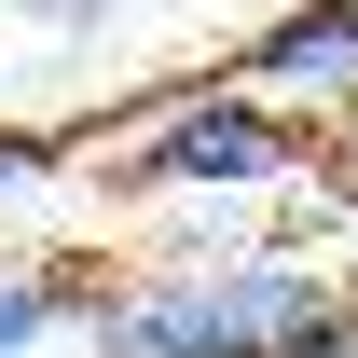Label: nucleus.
<instances>
[{
    "mask_svg": "<svg viewBox=\"0 0 358 358\" xmlns=\"http://www.w3.org/2000/svg\"><path fill=\"white\" fill-rule=\"evenodd\" d=\"M345 303V262L317 248H221V262L110 275L83 317V358H289Z\"/></svg>",
    "mask_w": 358,
    "mask_h": 358,
    "instance_id": "obj_1",
    "label": "nucleus"
},
{
    "mask_svg": "<svg viewBox=\"0 0 358 358\" xmlns=\"http://www.w3.org/2000/svg\"><path fill=\"white\" fill-rule=\"evenodd\" d=\"M303 152L317 138L289 110H262L248 83H179L110 138V193H152V207H179V193H275V179H303Z\"/></svg>",
    "mask_w": 358,
    "mask_h": 358,
    "instance_id": "obj_2",
    "label": "nucleus"
},
{
    "mask_svg": "<svg viewBox=\"0 0 358 358\" xmlns=\"http://www.w3.org/2000/svg\"><path fill=\"white\" fill-rule=\"evenodd\" d=\"M234 83L262 96V110H289L303 138L345 124V110H358V0H289L262 42H248V69H234Z\"/></svg>",
    "mask_w": 358,
    "mask_h": 358,
    "instance_id": "obj_3",
    "label": "nucleus"
},
{
    "mask_svg": "<svg viewBox=\"0 0 358 358\" xmlns=\"http://www.w3.org/2000/svg\"><path fill=\"white\" fill-rule=\"evenodd\" d=\"M96 289L110 275L96 262H0V358H55V345H83V317H96Z\"/></svg>",
    "mask_w": 358,
    "mask_h": 358,
    "instance_id": "obj_4",
    "label": "nucleus"
},
{
    "mask_svg": "<svg viewBox=\"0 0 358 358\" xmlns=\"http://www.w3.org/2000/svg\"><path fill=\"white\" fill-rule=\"evenodd\" d=\"M55 166H69V138H55V124H0V193H42Z\"/></svg>",
    "mask_w": 358,
    "mask_h": 358,
    "instance_id": "obj_5",
    "label": "nucleus"
},
{
    "mask_svg": "<svg viewBox=\"0 0 358 358\" xmlns=\"http://www.w3.org/2000/svg\"><path fill=\"white\" fill-rule=\"evenodd\" d=\"M303 179L331 193V207H358V110L345 124H317V152H303Z\"/></svg>",
    "mask_w": 358,
    "mask_h": 358,
    "instance_id": "obj_6",
    "label": "nucleus"
},
{
    "mask_svg": "<svg viewBox=\"0 0 358 358\" xmlns=\"http://www.w3.org/2000/svg\"><path fill=\"white\" fill-rule=\"evenodd\" d=\"M289 358H358V303H331V317H317V331H303Z\"/></svg>",
    "mask_w": 358,
    "mask_h": 358,
    "instance_id": "obj_7",
    "label": "nucleus"
},
{
    "mask_svg": "<svg viewBox=\"0 0 358 358\" xmlns=\"http://www.w3.org/2000/svg\"><path fill=\"white\" fill-rule=\"evenodd\" d=\"M42 14H83V0H42Z\"/></svg>",
    "mask_w": 358,
    "mask_h": 358,
    "instance_id": "obj_8",
    "label": "nucleus"
}]
</instances>
